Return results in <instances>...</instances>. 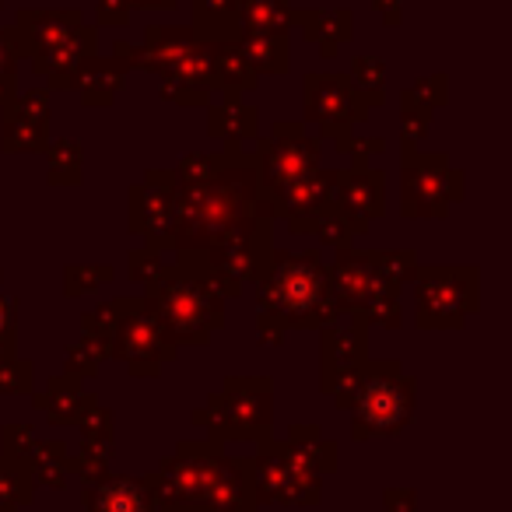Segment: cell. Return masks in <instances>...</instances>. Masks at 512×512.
<instances>
[{"label": "cell", "mask_w": 512, "mask_h": 512, "mask_svg": "<svg viewBox=\"0 0 512 512\" xmlns=\"http://www.w3.org/2000/svg\"><path fill=\"white\" fill-rule=\"evenodd\" d=\"M253 214H271L260 197V172L253 158L228 151L214 176L172 186V225L162 249H176V260H193L221 232Z\"/></svg>", "instance_id": "6da1fadb"}, {"label": "cell", "mask_w": 512, "mask_h": 512, "mask_svg": "<svg viewBox=\"0 0 512 512\" xmlns=\"http://www.w3.org/2000/svg\"><path fill=\"white\" fill-rule=\"evenodd\" d=\"M341 320L330 271L320 253H281L274 249L271 271L256 281V330L264 341H281L285 330H313Z\"/></svg>", "instance_id": "7a4b0ae2"}, {"label": "cell", "mask_w": 512, "mask_h": 512, "mask_svg": "<svg viewBox=\"0 0 512 512\" xmlns=\"http://www.w3.org/2000/svg\"><path fill=\"white\" fill-rule=\"evenodd\" d=\"M330 271V295L337 309L351 316H365L379 327H400V285L414 278L418 260L411 249L400 253H355L341 249Z\"/></svg>", "instance_id": "3957f363"}, {"label": "cell", "mask_w": 512, "mask_h": 512, "mask_svg": "<svg viewBox=\"0 0 512 512\" xmlns=\"http://www.w3.org/2000/svg\"><path fill=\"white\" fill-rule=\"evenodd\" d=\"M144 309L169 344H207L211 330L225 323V299L211 288L197 264L176 260L148 281Z\"/></svg>", "instance_id": "277c9868"}, {"label": "cell", "mask_w": 512, "mask_h": 512, "mask_svg": "<svg viewBox=\"0 0 512 512\" xmlns=\"http://www.w3.org/2000/svg\"><path fill=\"white\" fill-rule=\"evenodd\" d=\"M271 221V214H253V218L239 221L186 264H197L221 299H235L246 281H260L271 271Z\"/></svg>", "instance_id": "5b68a950"}, {"label": "cell", "mask_w": 512, "mask_h": 512, "mask_svg": "<svg viewBox=\"0 0 512 512\" xmlns=\"http://www.w3.org/2000/svg\"><path fill=\"white\" fill-rule=\"evenodd\" d=\"M418 278V327L449 330L477 313V267H428Z\"/></svg>", "instance_id": "8992f818"}, {"label": "cell", "mask_w": 512, "mask_h": 512, "mask_svg": "<svg viewBox=\"0 0 512 512\" xmlns=\"http://www.w3.org/2000/svg\"><path fill=\"white\" fill-rule=\"evenodd\" d=\"M463 197V172L449 165L446 155H418L404 151V204L411 218H442Z\"/></svg>", "instance_id": "52a82bcc"}, {"label": "cell", "mask_w": 512, "mask_h": 512, "mask_svg": "<svg viewBox=\"0 0 512 512\" xmlns=\"http://www.w3.org/2000/svg\"><path fill=\"white\" fill-rule=\"evenodd\" d=\"M260 172V190H274L320 169V137H309L302 123H274L271 137L260 141L253 158Z\"/></svg>", "instance_id": "ba28073f"}, {"label": "cell", "mask_w": 512, "mask_h": 512, "mask_svg": "<svg viewBox=\"0 0 512 512\" xmlns=\"http://www.w3.org/2000/svg\"><path fill=\"white\" fill-rule=\"evenodd\" d=\"M372 102L351 85L344 74H309L306 78V120L320 123V130L334 141L351 137V127L369 116Z\"/></svg>", "instance_id": "9c48e42d"}, {"label": "cell", "mask_w": 512, "mask_h": 512, "mask_svg": "<svg viewBox=\"0 0 512 512\" xmlns=\"http://www.w3.org/2000/svg\"><path fill=\"white\" fill-rule=\"evenodd\" d=\"M116 302H120V323H116L113 337H109V351L120 355L134 376H144V372L155 376L162 358L172 355V344L165 341L158 323L144 309V299H116Z\"/></svg>", "instance_id": "30bf717a"}, {"label": "cell", "mask_w": 512, "mask_h": 512, "mask_svg": "<svg viewBox=\"0 0 512 512\" xmlns=\"http://www.w3.org/2000/svg\"><path fill=\"white\" fill-rule=\"evenodd\" d=\"M334 183L337 172L334 169H316L302 179H292V183H281L274 190H260L271 218H288V228L299 235L313 232L316 218L330 207L334 200Z\"/></svg>", "instance_id": "8fae6325"}, {"label": "cell", "mask_w": 512, "mask_h": 512, "mask_svg": "<svg viewBox=\"0 0 512 512\" xmlns=\"http://www.w3.org/2000/svg\"><path fill=\"white\" fill-rule=\"evenodd\" d=\"M330 204L348 221L351 235L369 232V221L386 211V172L372 169L369 162H351L344 172H337Z\"/></svg>", "instance_id": "7c38bea8"}, {"label": "cell", "mask_w": 512, "mask_h": 512, "mask_svg": "<svg viewBox=\"0 0 512 512\" xmlns=\"http://www.w3.org/2000/svg\"><path fill=\"white\" fill-rule=\"evenodd\" d=\"M407 414H411V379L400 376L397 365H376L362 386V407H358L362 425L372 432H390L404 425Z\"/></svg>", "instance_id": "4fadbf2b"}, {"label": "cell", "mask_w": 512, "mask_h": 512, "mask_svg": "<svg viewBox=\"0 0 512 512\" xmlns=\"http://www.w3.org/2000/svg\"><path fill=\"white\" fill-rule=\"evenodd\" d=\"M0 148L11 155L50 148V92H25L4 106Z\"/></svg>", "instance_id": "5bb4252c"}, {"label": "cell", "mask_w": 512, "mask_h": 512, "mask_svg": "<svg viewBox=\"0 0 512 512\" xmlns=\"http://www.w3.org/2000/svg\"><path fill=\"white\" fill-rule=\"evenodd\" d=\"M172 186H176L172 172H151L141 186L130 190V232L144 235L155 249H162L172 225Z\"/></svg>", "instance_id": "9a60e30c"}, {"label": "cell", "mask_w": 512, "mask_h": 512, "mask_svg": "<svg viewBox=\"0 0 512 512\" xmlns=\"http://www.w3.org/2000/svg\"><path fill=\"white\" fill-rule=\"evenodd\" d=\"M85 25V15L78 8L67 11H22L11 25V46L18 57H39V53L53 50L57 43H64L67 36Z\"/></svg>", "instance_id": "2e32d148"}, {"label": "cell", "mask_w": 512, "mask_h": 512, "mask_svg": "<svg viewBox=\"0 0 512 512\" xmlns=\"http://www.w3.org/2000/svg\"><path fill=\"white\" fill-rule=\"evenodd\" d=\"M95 60V29L81 25L74 36L57 43L53 50L32 57V71L43 74L50 88H78V78L88 64Z\"/></svg>", "instance_id": "e0dca14e"}, {"label": "cell", "mask_w": 512, "mask_h": 512, "mask_svg": "<svg viewBox=\"0 0 512 512\" xmlns=\"http://www.w3.org/2000/svg\"><path fill=\"white\" fill-rule=\"evenodd\" d=\"M197 43H239V0H193Z\"/></svg>", "instance_id": "ac0fdd59"}, {"label": "cell", "mask_w": 512, "mask_h": 512, "mask_svg": "<svg viewBox=\"0 0 512 512\" xmlns=\"http://www.w3.org/2000/svg\"><path fill=\"white\" fill-rule=\"evenodd\" d=\"M292 25H302V29H306L309 43H320L323 57H337V46L348 43V39L355 36L348 8H337V11H292Z\"/></svg>", "instance_id": "d6986e66"}, {"label": "cell", "mask_w": 512, "mask_h": 512, "mask_svg": "<svg viewBox=\"0 0 512 512\" xmlns=\"http://www.w3.org/2000/svg\"><path fill=\"white\" fill-rule=\"evenodd\" d=\"M292 4L288 0H239L242 36H288Z\"/></svg>", "instance_id": "ffe728a7"}, {"label": "cell", "mask_w": 512, "mask_h": 512, "mask_svg": "<svg viewBox=\"0 0 512 512\" xmlns=\"http://www.w3.org/2000/svg\"><path fill=\"white\" fill-rule=\"evenodd\" d=\"M123 81H127V71H123L113 57H95L92 64L81 71L78 92H81V99H85V106H109V102L120 95Z\"/></svg>", "instance_id": "44dd1931"}, {"label": "cell", "mask_w": 512, "mask_h": 512, "mask_svg": "<svg viewBox=\"0 0 512 512\" xmlns=\"http://www.w3.org/2000/svg\"><path fill=\"white\" fill-rule=\"evenodd\" d=\"M211 53H214V78H218L221 92H228V99H235L242 92H253L256 74L246 64V57H242L239 43H211Z\"/></svg>", "instance_id": "7402d4cb"}, {"label": "cell", "mask_w": 512, "mask_h": 512, "mask_svg": "<svg viewBox=\"0 0 512 512\" xmlns=\"http://www.w3.org/2000/svg\"><path fill=\"white\" fill-rule=\"evenodd\" d=\"M239 50L253 74H285L292 64V50H288V36H242Z\"/></svg>", "instance_id": "603a6c76"}, {"label": "cell", "mask_w": 512, "mask_h": 512, "mask_svg": "<svg viewBox=\"0 0 512 512\" xmlns=\"http://www.w3.org/2000/svg\"><path fill=\"white\" fill-rule=\"evenodd\" d=\"M207 130H211V137H218V141L232 144V151H239L242 141H249V137L256 134V113L232 99L228 106H214L211 113H207Z\"/></svg>", "instance_id": "cb8c5ba5"}, {"label": "cell", "mask_w": 512, "mask_h": 512, "mask_svg": "<svg viewBox=\"0 0 512 512\" xmlns=\"http://www.w3.org/2000/svg\"><path fill=\"white\" fill-rule=\"evenodd\" d=\"M348 81L372 102L379 106L383 102V81H386V64L383 60H372V57H358L348 71Z\"/></svg>", "instance_id": "d4e9b609"}, {"label": "cell", "mask_w": 512, "mask_h": 512, "mask_svg": "<svg viewBox=\"0 0 512 512\" xmlns=\"http://www.w3.org/2000/svg\"><path fill=\"white\" fill-rule=\"evenodd\" d=\"M50 183L78 186L81 183V148L74 141L50 148Z\"/></svg>", "instance_id": "484cf974"}, {"label": "cell", "mask_w": 512, "mask_h": 512, "mask_svg": "<svg viewBox=\"0 0 512 512\" xmlns=\"http://www.w3.org/2000/svg\"><path fill=\"white\" fill-rule=\"evenodd\" d=\"M432 106H425V102H418L414 95L404 92V113H400V127H404V148L414 151V144H418V137L428 130V123H432Z\"/></svg>", "instance_id": "4316f807"}, {"label": "cell", "mask_w": 512, "mask_h": 512, "mask_svg": "<svg viewBox=\"0 0 512 512\" xmlns=\"http://www.w3.org/2000/svg\"><path fill=\"white\" fill-rule=\"evenodd\" d=\"M113 267L109 264H99V267H67L64 274V288L71 299H81V295H88L92 288L106 285V281H113Z\"/></svg>", "instance_id": "83f0119b"}, {"label": "cell", "mask_w": 512, "mask_h": 512, "mask_svg": "<svg viewBox=\"0 0 512 512\" xmlns=\"http://www.w3.org/2000/svg\"><path fill=\"white\" fill-rule=\"evenodd\" d=\"M313 232L327 249H337V253H341V249H351V228H348V221L334 211V204H330L327 211L316 218Z\"/></svg>", "instance_id": "f1b7e54d"}, {"label": "cell", "mask_w": 512, "mask_h": 512, "mask_svg": "<svg viewBox=\"0 0 512 512\" xmlns=\"http://www.w3.org/2000/svg\"><path fill=\"white\" fill-rule=\"evenodd\" d=\"M127 271H130V278H134V281H151L158 271H162V249H155V246L134 249V253H130Z\"/></svg>", "instance_id": "f546056e"}, {"label": "cell", "mask_w": 512, "mask_h": 512, "mask_svg": "<svg viewBox=\"0 0 512 512\" xmlns=\"http://www.w3.org/2000/svg\"><path fill=\"white\" fill-rule=\"evenodd\" d=\"M11 348H15V302L0 295V369L11 365Z\"/></svg>", "instance_id": "4dcf8cb0"}, {"label": "cell", "mask_w": 512, "mask_h": 512, "mask_svg": "<svg viewBox=\"0 0 512 512\" xmlns=\"http://www.w3.org/2000/svg\"><path fill=\"white\" fill-rule=\"evenodd\" d=\"M407 95H414V99L425 102V106L439 109L442 102H446V74H435V78H421L414 88H407Z\"/></svg>", "instance_id": "1f68e13d"}, {"label": "cell", "mask_w": 512, "mask_h": 512, "mask_svg": "<svg viewBox=\"0 0 512 512\" xmlns=\"http://www.w3.org/2000/svg\"><path fill=\"white\" fill-rule=\"evenodd\" d=\"M130 0H99V25H127Z\"/></svg>", "instance_id": "d6a6232c"}, {"label": "cell", "mask_w": 512, "mask_h": 512, "mask_svg": "<svg viewBox=\"0 0 512 512\" xmlns=\"http://www.w3.org/2000/svg\"><path fill=\"white\" fill-rule=\"evenodd\" d=\"M15 46H11V32L8 29H0V71H15Z\"/></svg>", "instance_id": "836d02e7"}, {"label": "cell", "mask_w": 512, "mask_h": 512, "mask_svg": "<svg viewBox=\"0 0 512 512\" xmlns=\"http://www.w3.org/2000/svg\"><path fill=\"white\" fill-rule=\"evenodd\" d=\"M379 8V15H383L386 25H400V18H404V11H400V0H372Z\"/></svg>", "instance_id": "e575fe53"}, {"label": "cell", "mask_w": 512, "mask_h": 512, "mask_svg": "<svg viewBox=\"0 0 512 512\" xmlns=\"http://www.w3.org/2000/svg\"><path fill=\"white\" fill-rule=\"evenodd\" d=\"M15 71H0V106H8V102H15L18 95V85H15Z\"/></svg>", "instance_id": "d590c367"}, {"label": "cell", "mask_w": 512, "mask_h": 512, "mask_svg": "<svg viewBox=\"0 0 512 512\" xmlns=\"http://www.w3.org/2000/svg\"><path fill=\"white\" fill-rule=\"evenodd\" d=\"M176 0H130V8H172Z\"/></svg>", "instance_id": "8d00e7d4"}, {"label": "cell", "mask_w": 512, "mask_h": 512, "mask_svg": "<svg viewBox=\"0 0 512 512\" xmlns=\"http://www.w3.org/2000/svg\"><path fill=\"white\" fill-rule=\"evenodd\" d=\"M0 4H4V0H0Z\"/></svg>", "instance_id": "74e56055"}]
</instances>
